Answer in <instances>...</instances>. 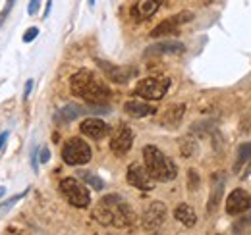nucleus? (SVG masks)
<instances>
[{"label": "nucleus", "mask_w": 251, "mask_h": 235, "mask_svg": "<svg viewBox=\"0 0 251 235\" xmlns=\"http://www.w3.org/2000/svg\"><path fill=\"white\" fill-rule=\"evenodd\" d=\"M60 191L62 195L68 199V203L77 208H87L91 203V195H89V189L79 183L75 177H64L60 181Z\"/></svg>", "instance_id": "20e7f679"}, {"label": "nucleus", "mask_w": 251, "mask_h": 235, "mask_svg": "<svg viewBox=\"0 0 251 235\" xmlns=\"http://www.w3.org/2000/svg\"><path fill=\"white\" fill-rule=\"evenodd\" d=\"M174 218H176L178 222H182L186 228H193V226L197 224V214H195V210H193L189 205H184V203L176 206V210H174Z\"/></svg>", "instance_id": "f3484780"}, {"label": "nucleus", "mask_w": 251, "mask_h": 235, "mask_svg": "<svg viewBox=\"0 0 251 235\" xmlns=\"http://www.w3.org/2000/svg\"><path fill=\"white\" fill-rule=\"evenodd\" d=\"M39 160H41V164H47L49 160H50V150L49 148H41V156H39Z\"/></svg>", "instance_id": "cd10ccee"}, {"label": "nucleus", "mask_w": 251, "mask_h": 235, "mask_svg": "<svg viewBox=\"0 0 251 235\" xmlns=\"http://www.w3.org/2000/svg\"><path fill=\"white\" fill-rule=\"evenodd\" d=\"M37 35H39V29H37V27H29V29L24 33V43H31V41H35Z\"/></svg>", "instance_id": "a878e982"}, {"label": "nucleus", "mask_w": 251, "mask_h": 235, "mask_svg": "<svg viewBox=\"0 0 251 235\" xmlns=\"http://www.w3.org/2000/svg\"><path fill=\"white\" fill-rule=\"evenodd\" d=\"M14 4H16V0H6L4 8H2V12H0V27H2V25H4V22L8 20V16H10L12 8H14Z\"/></svg>", "instance_id": "5701e85b"}, {"label": "nucleus", "mask_w": 251, "mask_h": 235, "mask_svg": "<svg viewBox=\"0 0 251 235\" xmlns=\"http://www.w3.org/2000/svg\"><path fill=\"white\" fill-rule=\"evenodd\" d=\"M189 20H191V14H178V16H172V18L160 22L157 27L151 31V37L157 39V37H164V35H174V33H178L180 25H184Z\"/></svg>", "instance_id": "9b49d317"}, {"label": "nucleus", "mask_w": 251, "mask_h": 235, "mask_svg": "<svg viewBox=\"0 0 251 235\" xmlns=\"http://www.w3.org/2000/svg\"><path fill=\"white\" fill-rule=\"evenodd\" d=\"M184 110H186V106L184 104H178V106H172L166 114H164V123L166 125H178L180 123V119H182V116H184Z\"/></svg>", "instance_id": "aec40b11"}, {"label": "nucleus", "mask_w": 251, "mask_h": 235, "mask_svg": "<svg viewBox=\"0 0 251 235\" xmlns=\"http://www.w3.org/2000/svg\"><path fill=\"white\" fill-rule=\"evenodd\" d=\"M97 66L104 71V75L110 79V81H114V83H120V85H124L127 83L135 73H137V70H133V68H126V66H114V64H110V62H104V60H97Z\"/></svg>", "instance_id": "0eeeda50"}, {"label": "nucleus", "mask_w": 251, "mask_h": 235, "mask_svg": "<svg viewBox=\"0 0 251 235\" xmlns=\"http://www.w3.org/2000/svg\"><path fill=\"white\" fill-rule=\"evenodd\" d=\"M186 50V47L180 43V41H160L151 45L149 48H145V56L151 58V56H166V54H182Z\"/></svg>", "instance_id": "ddd939ff"}, {"label": "nucleus", "mask_w": 251, "mask_h": 235, "mask_svg": "<svg viewBox=\"0 0 251 235\" xmlns=\"http://www.w3.org/2000/svg\"><path fill=\"white\" fill-rule=\"evenodd\" d=\"M50 10H52V0H47V6H45V14H43V18H45V20L50 16Z\"/></svg>", "instance_id": "c756f323"}, {"label": "nucleus", "mask_w": 251, "mask_h": 235, "mask_svg": "<svg viewBox=\"0 0 251 235\" xmlns=\"http://www.w3.org/2000/svg\"><path fill=\"white\" fill-rule=\"evenodd\" d=\"M4 195H6V187H2V185H0V199H2Z\"/></svg>", "instance_id": "473e14b6"}, {"label": "nucleus", "mask_w": 251, "mask_h": 235, "mask_svg": "<svg viewBox=\"0 0 251 235\" xmlns=\"http://www.w3.org/2000/svg\"><path fill=\"white\" fill-rule=\"evenodd\" d=\"M31 89H33V79H27V81H25V93H24V98H27V96H29Z\"/></svg>", "instance_id": "7c9ffc66"}, {"label": "nucleus", "mask_w": 251, "mask_h": 235, "mask_svg": "<svg viewBox=\"0 0 251 235\" xmlns=\"http://www.w3.org/2000/svg\"><path fill=\"white\" fill-rule=\"evenodd\" d=\"M168 85H170V81L164 79V77H147V79H143L135 85L133 93L137 96L147 98V100H160L166 94Z\"/></svg>", "instance_id": "423d86ee"}, {"label": "nucleus", "mask_w": 251, "mask_h": 235, "mask_svg": "<svg viewBox=\"0 0 251 235\" xmlns=\"http://www.w3.org/2000/svg\"><path fill=\"white\" fill-rule=\"evenodd\" d=\"M95 4V0H89V6H93Z\"/></svg>", "instance_id": "72a5a7b5"}, {"label": "nucleus", "mask_w": 251, "mask_h": 235, "mask_svg": "<svg viewBox=\"0 0 251 235\" xmlns=\"http://www.w3.org/2000/svg\"><path fill=\"white\" fill-rule=\"evenodd\" d=\"M6 141H8V131H2L0 133V152H2V148L6 147Z\"/></svg>", "instance_id": "c85d7f7f"}, {"label": "nucleus", "mask_w": 251, "mask_h": 235, "mask_svg": "<svg viewBox=\"0 0 251 235\" xmlns=\"http://www.w3.org/2000/svg\"><path fill=\"white\" fill-rule=\"evenodd\" d=\"M87 112H89V108H83L79 104H68V106H64L56 112L54 119L58 123H66V121H74L75 118H79L81 114H87Z\"/></svg>", "instance_id": "dca6fc26"}, {"label": "nucleus", "mask_w": 251, "mask_h": 235, "mask_svg": "<svg viewBox=\"0 0 251 235\" xmlns=\"http://www.w3.org/2000/svg\"><path fill=\"white\" fill-rule=\"evenodd\" d=\"M127 183L133 185V187H137V189H141V191H151L155 187L153 176L141 164H131L127 168Z\"/></svg>", "instance_id": "6e6552de"}, {"label": "nucleus", "mask_w": 251, "mask_h": 235, "mask_svg": "<svg viewBox=\"0 0 251 235\" xmlns=\"http://www.w3.org/2000/svg\"><path fill=\"white\" fill-rule=\"evenodd\" d=\"M31 168L33 172H37V148L31 152Z\"/></svg>", "instance_id": "2f4dec72"}, {"label": "nucleus", "mask_w": 251, "mask_h": 235, "mask_svg": "<svg viewBox=\"0 0 251 235\" xmlns=\"http://www.w3.org/2000/svg\"><path fill=\"white\" fill-rule=\"evenodd\" d=\"M158 6H160V0H137V4L131 8V16H133L137 22L149 20L151 16H155Z\"/></svg>", "instance_id": "2eb2a0df"}, {"label": "nucleus", "mask_w": 251, "mask_h": 235, "mask_svg": "<svg viewBox=\"0 0 251 235\" xmlns=\"http://www.w3.org/2000/svg\"><path fill=\"white\" fill-rule=\"evenodd\" d=\"M70 87H72V93L75 96H79L91 104H102L104 100L110 98V89L89 70L75 71L70 79Z\"/></svg>", "instance_id": "f03ea898"}, {"label": "nucleus", "mask_w": 251, "mask_h": 235, "mask_svg": "<svg viewBox=\"0 0 251 235\" xmlns=\"http://www.w3.org/2000/svg\"><path fill=\"white\" fill-rule=\"evenodd\" d=\"M62 160L70 166H81L87 164L91 160V148L89 145L79 139V137H72L66 141L62 148Z\"/></svg>", "instance_id": "39448f33"}, {"label": "nucleus", "mask_w": 251, "mask_h": 235, "mask_svg": "<svg viewBox=\"0 0 251 235\" xmlns=\"http://www.w3.org/2000/svg\"><path fill=\"white\" fill-rule=\"evenodd\" d=\"M83 177H85V181L93 187L95 191H100L102 187H104V183L100 181V177H97V176H93V174H83Z\"/></svg>", "instance_id": "b1692460"}, {"label": "nucleus", "mask_w": 251, "mask_h": 235, "mask_svg": "<svg viewBox=\"0 0 251 235\" xmlns=\"http://www.w3.org/2000/svg\"><path fill=\"white\" fill-rule=\"evenodd\" d=\"M188 177H189V189H191V191H195V189L199 187V174H197L195 170H189Z\"/></svg>", "instance_id": "393cba45"}, {"label": "nucleus", "mask_w": 251, "mask_h": 235, "mask_svg": "<svg viewBox=\"0 0 251 235\" xmlns=\"http://www.w3.org/2000/svg\"><path fill=\"white\" fill-rule=\"evenodd\" d=\"M93 218L102 226L127 228L133 224V210L122 195L112 193L99 201V205L93 210Z\"/></svg>", "instance_id": "f257e3e1"}, {"label": "nucleus", "mask_w": 251, "mask_h": 235, "mask_svg": "<svg viewBox=\"0 0 251 235\" xmlns=\"http://www.w3.org/2000/svg\"><path fill=\"white\" fill-rule=\"evenodd\" d=\"M166 220V206L162 203H151L143 214V228L145 230H158Z\"/></svg>", "instance_id": "f8f14e48"}, {"label": "nucleus", "mask_w": 251, "mask_h": 235, "mask_svg": "<svg viewBox=\"0 0 251 235\" xmlns=\"http://www.w3.org/2000/svg\"><path fill=\"white\" fill-rule=\"evenodd\" d=\"M220 177H222V174H215V176H213V191H211V199H209V205H207V210H209V212H215L220 203V199H222L224 181H222Z\"/></svg>", "instance_id": "a211bd4d"}, {"label": "nucleus", "mask_w": 251, "mask_h": 235, "mask_svg": "<svg viewBox=\"0 0 251 235\" xmlns=\"http://www.w3.org/2000/svg\"><path fill=\"white\" fill-rule=\"evenodd\" d=\"M124 108L131 118H145L147 114H153L155 112L147 102H139V100H127Z\"/></svg>", "instance_id": "6ab92c4d"}, {"label": "nucleus", "mask_w": 251, "mask_h": 235, "mask_svg": "<svg viewBox=\"0 0 251 235\" xmlns=\"http://www.w3.org/2000/svg\"><path fill=\"white\" fill-rule=\"evenodd\" d=\"M79 129H81L83 135H87L91 139H102V137H106L110 133L108 123H104L99 118H87V119H83L81 125H79Z\"/></svg>", "instance_id": "4468645a"}, {"label": "nucleus", "mask_w": 251, "mask_h": 235, "mask_svg": "<svg viewBox=\"0 0 251 235\" xmlns=\"http://www.w3.org/2000/svg\"><path fill=\"white\" fill-rule=\"evenodd\" d=\"M39 6H41V0H29V8H27L29 16H35V14H37Z\"/></svg>", "instance_id": "bb28decb"}, {"label": "nucleus", "mask_w": 251, "mask_h": 235, "mask_svg": "<svg viewBox=\"0 0 251 235\" xmlns=\"http://www.w3.org/2000/svg\"><path fill=\"white\" fill-rule=\"evenodd\" d=\"M251 208V197L248 191L244 189H234L230 195H228V201H226V212L236 216V214H244L246 210Z\"/></svg>", "instance_id": "9d476101"}, {"label": "nucleus", "mask_w": 251, "mask_h": 235, "mask_svg": "<svg viewBox=\"0 0 251 235\" xmlns=\"http://www.w3.org/2000/svg\"><path fill=\"white\" fill-rule=\"evenodd\" d=\"M143 158H145V168L149 170V174L153 176V179L158 181H172L176 174H178V168L176 164L158 150L155 145H147L143 148Z\"/></svg>", "instance_id": "7ed1b4c3"}, {"label": "nucleus", "mask_w": 251, "mask_h": 235, "mask_svg": "<svg viewBox=\"0 0 251 235\" xmlns=\"http://www.w3.org/2000/svg\"><path fill=\"white\" fill-rule=\"evenodd\" d=\"M250 230H251V212L250 210H246L244 216H242L240 220L234 222L232 232H234V234H242V232H250Z\"/></svg>", "instance_id": "4be33fe9"}, {"label": "nucleus", "mask_w": 251, "mask_h": 235, "mask_svg": "<svg viewBox=\"0 0 251 235\" xmlns=\"http://www.w3.org/2000/svg\"><path fill=\"white\" fill-rule=\"evenodd\" d=\"M131 143H133V133H131V129H129L127 125H124V123L118 125V129L114 131V135H112V139H110V148H112V152L118 154V156H124L126 152H129Z\"/></svg>", "instance_id": "1a4fd4ad"}, {"label": "nucleus", "mask_w": 251, "mask_h": 235, "mask_svg": "<svg viewBox=\"0 0 251 235\" xmlns=\"http://www.w3.org/2000/svg\"><path fill=\"white\" fill-rule=\"evenodd\" d=\"M251 158V143H246L238 148V156L234 162V172H240L244 164H248V160Z\"/></svg>", "instance_id": "412c9836"}]
</instances>
